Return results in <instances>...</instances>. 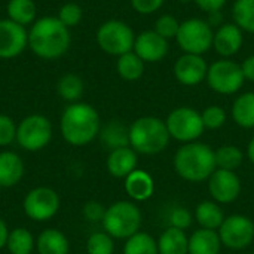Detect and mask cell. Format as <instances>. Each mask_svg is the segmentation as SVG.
<instances>
[{
  "label": "cell",
  "instance_id": "obj_1",
  "mask_svg": "<svg viewBox=\"0 0 254 254\" xmlns=\"http://www.w3.org/2000/svg\"><path fill=\"white\" fill-rule=\"evenodd\" d=\"M68 28L57 16L37 19L28 31V45L31 51L45 60H55L64 55L70 46Z\"/></svg>",
  "mask_w": 254,
  "mask_h": 254
},
{
  "label": "cell",
  "instance_id": "obj_2",
  "mask_svg": "<svg viewBox=\"0 0 254 254\" xmlns=\"http://www.w3.org/2000/svg\"><path fill=\"white\" fill-rule=\"evenodd\" d=\"M174 170L186 182H205L217 170L216 153L208 144L186 143L174 155Z\"/></svg>",
  "mask_w": 254,
  "mask_h": 254
},
{
  "label": "cell",
  "instance_id": "obj_3",
  "mask_svg": "<svg viewBox=\"0 0 254 254\" xmlns=\"http://www.w3.org/2000/svg\"><path fill=\"white\" fill-rule=\"evenodd\" d=\"M98 112L86 103L70 104L61 116V134L73 146H85L100 134Z\"/></svg>",
  "mask_w": 254,
  "mask_h": 254
},
{
  "label": "cell",
  "instance_id": "obj_4",
  "mask_svg": "<svg viewBox=\"0 0 254 254\" xmlns=\"http://www.w3.org/2000/svg\"><path fill=\"white\" fill-rule=\"evenodd\" d=\"M171 135L165 121L155 116L138 118L129 127V147L137 153L156 155L164 152L170 144Z\"/></svg>",
  "mask_w": 254,
  "mask_h": 254
},
{
  "label": "cell",
  "instance_id": "obj_5",
  "mask_svg": "<svg viewBox=\"0 0 254 254\" xmlns=\"http://www.w3.org/2000/svg\"><path fill=\"white\" fill-rule=\"evenodd\" d=\"M103 228L112 238L128 240L135 235L141 226V211L129 201H118L106 208Z\"/></svg>",
  "mask_w": 254,
  "mask_h": 254
},
{
  "label": "cell",
  "instance_id": "obj_6",
  "mask_svg": "<svg viewBox=\"0 0 254 254\" xmlns=\"http://www.w3.org/2000/svg\"><path fill=\"white\" fill-rule=\"evenodd\" d=\"M97 42L104 52L121 57L134 49L135 36L132 28L124 21L110 19L98 28Z\"/></svg>",
  "mask_w": 254,
  "mask_h": 254
},
{
  "label": "cell",
  "instance_id": "obj_7",
  "mask_svg": "<svg viewBox=\"0 0 254 254\" xmlns=\"http://www.w3.org/2000/svg\"><path fill=\"white\" fill-rule=\"evenodd\" d=\"M214 33L211 25L201 18H190L180 24L177 43L186 54L202 55L213 46Z\"/></svg>",
  "mask_w": 254,
  "mask_h": 254
},
{
  "label": "cell",
  "instance_id": "obj_8",
  "mask_svg": "<svg viewBox=\"0 0 254 254\" xmlns=\"http://www.w3.org/2000/svg\"><path fill=\"white\" fill-rule=\"evenodd\" d=\"M165 124H167L171 138L182 141L185 144L196 141L205 129V127L202 124L201 113L192 107L174 109L168 115Z\"/></svg>",
  "mask_w": 254,
  "mask_h": 254
},
{
  "label": "cell",
  "instance_id": "obj_9",
  "mask_svg": "<svg viewBox=\"0 0 254 254\" xmlns=\"http://www.w3.org/2000/svg\"><path fill=\"white\" fill-rule=\"evenodd\" d=\"M52 138V125L42 115H30L16 127V141L28 152H37L48 146Z\"/></svg>",
  "mask_w": 254,
  "mask_h": 254
},
{
  "label": "cell",
  "instance_id": "obj_10",
  "mask_svg": "<svg viewBox=\"0 0 254 254\" xmlns=\"http://www.w3.org/2000/svg\"><path fill=\"white\" fill-rule=\"evenodd\" d=\"M244 74L240 64L231 60H219L208 67L207 83L208 86L223 95L235 94L244 85Z\"/></svg>",
  "mask_w": 254,
  "mask_h": 254
},
{
  "label": "cell",
  "instance_id": "obj_11",
  "mask_svg": "<svg viewBox=\"0 0 254 254\" xmlns=\"http://www.w3.org/2000/svg\"><path fill=\"white\" fill-rule=\"evenodd\" d=\"M222 246L231 250H244L254 241V222L243 214H232L225 217L219 228Z\"/></svg>",
  "mask_w": 254,
  "mask_h": 254
},
{
  "label": "cell",
  "instance_id": "obj_12",
  "mask_svg": "<svg viewBox=\"0 0 254 254\" xmlns=\"http://www.w3.org/2000/svg\"><path fill=\"white\" fill-rule=\"evenodd\" d=\"M60 210V196L51 188H36L24 199V211L34 222H46Z\"/></svg>",
  "mask_w": 254,
  "mask_h": 254
},
{
  "label": "cell",
  "instance_id": "obj_13",
  "mask_svg": "<svg viewBox=\"0 0 254 254\" xmlns=\"http://www.w3.org/2000/svg\"><path fill=\"white\" fill-rule=\"evenodd\" d=\"M208 190L217 204H231L241 193V180L235 171L217 168L208 179Z\"/></svg>",
  "mask_w": 254,
  "mask_h": 254
},
{
  "label": "cell",
  "instance_id": "obj_14",
  "mask_svg": "<svg viewBox=\"0 0 254 254\" xmlns=\"http://www.w3.org/2000/svg\"><path fill=\"white\" fill-rule=\"evenodd\" d=\"M28 45V33L12 19H0V58L18 57Z\"/></svg>",
  "mask_w": 254,
  "mask_h": 254
},
{
  "label": "cell",
  "instance_id": "obj_15",
  "mask_svg": "<svg viewBox=\"0 0 254 254\" xmlns=\"http://www.w3.org/2000/svg\"><path fill=\"white\" fill-rule=\"evenodd\" d=\"M208 65L202 55L185 54L174 64V76L185 86L199 85L207 79Z\"/></svg>",
  "mask_w": 254,
  "mask_h": 254
},
{
  "label": "cell",
  "instance_id": "obj_16",
  "mask_svg": "<svg viewBox=\"0 0 254 254\" xmlns=\"http://www.w3.org/2000/svg\"><path fill=\"white\" fill-rule=\"evenodd\" d=\"M168 40L159 36L155 30L141 31L134 42V52L144 63H158L168 54Z\"/></svg>",
  "mask_w": 254,
  "mask_h": 254
},
{
  "label": "cell",
  "instance_id": "obj_17",
  "mask_svg": "<svg viewBox=\"0 0 254 254\" xmlns=\"http://www.w3.org/2000/svg\"><path fill=\"white\" fill-rule=\"evenodd\" d=\"M243 42H244L243 30L237 24H223L214 33L213 46L219 55L232 57L241 49Z\"/></svg>",
  "mask_w": 254,
  "mask_h": 254
},
{
  "label": "cell",
  "instance_id": "obj_18",
  "mask_svg": "<svg viewBox=\"0 0 254 254\" xmlns=\"http://www.w3.org/2000/svg\"><path fill=\"white\" fill-rule=\"evenodd\" d=\"M107 170L116 179L128 177L134 170H137V152L129 146L110 150L107 158Z\"/></svg>",
  "mask_w": 254,
  "mask_h": 254
},
{
  "label": "cell",
  "instance_id": "obj_19",
  "mask_svg": "<svg viewBox=\"0 0 254 254\" xmlns=\"http://www.w3.org/2000/svg\"><path fill=\"white\" fill-rule=\"evenodd\" d=\"M24 176L22 159L13 152L0 153V188L16 186Z\"/></svg>",
  "mask_w": 254,
  "mask_h": 254
},
{
  "label": "cell",
  "instance_id": "obj_20",
  "mask_svg": "<svg viewBox=\"0 0 254 254\" xmlns=\"http://www.w3.org/2000/svg\"><path fill=\"white\" fill-rule=\"evenodd\" d=\"M125 192L135 201H146L155 192L153 179L143 170H134L128 177H125Z\"/></svg>",
  "mask_w": 254,
  "mask_h": 254
},
{
  "label": "cell",
  "instance_id": "obj_21",
  "mask_svg": "<svg viewBox=\"0 0 254 254\" xmlns=\"http://www.w3.org/2000/svg\"><path fill=\"white\" fill-rule=\"evenodd\" d=\"M222 241L217 231L198 229L189 237V254H219Z\"/></svg>",
  "mask_w": 254,
  "mask_h": 254
},
{
  "label": "cell",
  "instance_id": "obj_22",
  "mask_svg": "<svg viewBox=\"0 0 254 254\" xmlns=\"http://www.w3.org/2000/svg\"><path fill=\"white\" fill-rule=\"evenodd\" d=\"M159 254H189V238L185 231L167 228L158 240Z\"/></svg>",
  "mask_w": 254,
  "mask_h": 254
},
{
  "label": "cell",
  "instance_id": "obj_23",
  "mask_svg": "<svg viewBox=\"0 0 254 254\" xmlns=\"http://www.w3.org/2000/svg\"><path fill=\"white\" fill-rule=\"evenodd\" d=\"M39 254H68L70 244L65 235L57 229H46L37 238Z\"/></svg>",
  "mask_w": 254,
  "mask_h": 254
},
{
  "label": "cell",
  "instance_id": "obj_24",
  "mask_svg": "<svg viewBox=\"0 0 254 254\" xmlns=\"http://www.w3.org/2000/svg\"><path fill=\"white\" fill-rule=\"evenodd\" d=\"M195 219L201 228L217 231L225 220V213L216 201H202L195 210Z\"/></svg>",
  "mask_w": 254,
  "mask_h": 254
},
{
  "label": "cell",
  "instance_id": "obj_25",
  "mask_svg": "<svg viewBox=\"0 0 254 254\" xmlns=\"http://www.w3.org/2000/svg\"><path fill=\"white\" fill-rule=\"evenodd\" d=\"M100 137L103 144L110 150L129 146V128L119 121H112L100 129Z\"/></svg>",
  "mask_w": 254,
  "mask_h": 254
},
{
  "label": "cell",
  "instance_id": "obj_26",
  "mask_svg": "<svg viewBox=\"0 0 254 254\" xmlns=\"http://www.w3.org/2000/svg\"><path fill=\"white\" fill-rule=\"evenodd\" d=\"M232 118L241 128H254V92L240 95L232 106Z\"/></svg>",
  "mask_w": 254,
  "mask_h": 254
},
{
  "label": "cell",
  "instance_id": "obj_27",
  "mask_svg": "<svg viewBox=\"0 0 254 254\" xmlns=\"http://www.w3.org/2000/svg\"><path fill=\"white\" fill-rule=\"evenodd\" d=\"M116 70L119 76L125 80H137L144 73V61L135 54V52H127L121 57H118Z\"/></svg>",
  "mask_w": 254,
  "mask_h": 254
},
{
  "label": "cell",
  "instance_id": "obj_28",
  "mask_svg": "<svg viewBox=\"0 0 254 254\" xmlns=\"http://www.w3.org/2000/svg\"><path fill=\"white\" fill-rule=\"evenodd\" d=\"M6 10L9 19L22 27L31 24L36 18V4L33 0H9Z\"/></svg>",
  "mask_w": 254,
  "mask_h": 254
},
{
  "label": "cell",
  "instance_id": "obj_29",
  "mask_svg": "<svg viewBox=\"0 0 254 254\" xmlns=\"http://www.w3.org/2000/svg\"><path fill=\"white\" fill-rule=\"evenodd\" d=\"M124 254H159L158 241L146 232H137L127 240Z\"/></svg>",
  "mask_w": 254,
  "mask_h": 254
},
{
  "label": "cell",
  "instance_id": "obj_30",
  "mask_svg": "<svg viewBox=\"0 0 254 254\" xmlns=\"http://www.w3.org/2000/svg\"><path fill=\"white\" fill-rule=\"evenodd\" d=\"M6 247L10 254H31L34 249V238L30 231L24 228H16L9 232Z\"/></svg>",
  "mask_w": 254,
  "mask_h": 254
},
{
  "label": "cell",
  "instance_id": "obj_31",
  "mask_svg": "<svg viewBox=\"0 0 254 254\" xmlns=\"http://www.w3.org/2000/svg\"><path fill=\"white\" fill-rule=\"evenodd\" d=\"M216 164L217 168L220 170H228V171H235L244 159V153L240 147L226 144L219 147L216 152Z\"/></svg>",
  "mask_w": 254,
  "mask_h": 254
},
{
  "label": "cell",
  "instance_id": "obj_32",
  "mask_svg": "<svg viewBox=\"0 0 254 254\" xmlns=\"http://www.w3.org/2000/svg\"><path fill=\"white\" fill-rule=\"evenodd\" d=\"M232 16L241 30L254 33V0H237L232 7Z\"/></svg>",
  "mask_w": 254,
  "mask_h": 254
},
{
  "label": "cell",
  "instance_id": "obj_33",
  "mask_svg": "<svg viewBox=\"0 0 254 254\" xmlns=\"http://www.w3.org/2000/svg\"><path fill=\"white\" fill-rule=\"evenodd\" d=\"M57 91H58L60 97L64 98L65 101L76 103L83 94V82L79 76L68 73V74H64L58 80Z\"/></svg>",
  "mask_w": 254,
  "mask_h": 254
},
{
  "label": "cell",
  "instance_id": "obj_34",
  "mask_svg": "<svg viewBox=\"0 0 254 254\" xmlns=\"http://www.w3.org/2000/svg\"><path fill=\"white\" fill-rule=\"evenodd\" d=\"M88 254H113L115 243L107 232H95L88 238L86 243Z\"/></svg>",
  "mask_w": 254,
  "mask_h": 254
},
{
  "label": "cell",
  "instance_id": "obj_35",
  "mask_svg": "<svg viewBox=\"0 0 254 254\" xmlns=\"http://www.w3.org/2000/svg\"><path fill=\"white\" fill-rule=\"evenodd\" d=\"M180 24L182 22H179L176 16H173V15H162L155 22V31L159 36H162L164 39L168 40V39L177 37Z\"/></svg>",
  "mask_w": 254,
  "mask_h": 254
},
{
  "label": "cell",
  "instance_id": "obj_36",
  "mask_svg": "<svg viewBox=\"0 0 254 254\" xmlns=\"http://www.w3.org/2000/svg\"><path fill=\"white\" fill-rule=\"evenodd\" d=\"M201 118L207 129H219L226 122V112L219 106H210L201 113Z\"/></svg>",
  "mask_w": 254,
  "mask_h": 254
},
{
  "label": "cell",
  "instance_id": "obj_37",
  "mask_svg": "<svg viewBox=\"0 0 254 254\" xmlns=\"http://www.w3.org/2000/svg\"><path fill=\"white\" fill-rule=\"evenodd\" d=\"M67 28L70 27H74L80 22L82 19V7L76 3H65L60 12H58V16H57Z\"/></svg>",
  "mask_w": 254,
  "mask_h": 254
},
{
  "label": "cell",
  "instance_id": "obj_38",
  "mask_svg": "<svg viewBox=\"0 0 254 254\" xmlns=\"http://www.w3.org/2000/svg\"><path fill=\"white\" fill-rule=\"evenodd\" d=\"M168 222L171 228L185 231L188 228H190L192 222H193V216L190 214V211L185 207H176L171 210L170 216H168Z\"/></svg>",
  "mask_w": 254,
  "mask_h": 254
},
{
  "label": "cell",
  "instance_id": "obj_39",
  "mask_svg": "<svg viewBox=\"0 0 254 254\" xmlns=\"http://www.w3.org/2000/svg\"><path fill=\"white\" fill-rule=\"evenodd\" d=\"M13 140H16L15 122L6 115H0V146H7Z\"/></svg>",
  "mask_w": 254,
  "mask_h": 254
},
{
  "label": "cell",
  "instance_id": "obj_40",
  "mask_svg": "<svg viewBox=\"0 0 254 254\" xmlns=\"http://www.w3.org/2000/svg\"><path fill=\"white\" fill-rule=\"evenodd\" d=\"M106 214V208L95 201H89L83 207V216L89 222H103V217Z\"/></svg>",
  "mask_w": 254,
  "mask_h": 254
},
{
  "label": "cell",
  "instance_id": "obj_41",
  "mask_svg": "<svg viewBox=\"0 0 254 254\" xmlns=\"http://www.w3.org/2000/svg\"><path fill=\"white\" fill-rule=\"evenodd\" d=\"M131 4L138 13L149 15L156 12L164 4V0H131Z\"/></svg>",
  "mask_w": 254,
  "mask_h": 254
},
{
  "label": "cell",
  "instance_id": "obj_42",
  "mask_svg": "<svg viewBox=\"0 0 254 254\" xmlns=\"http://www.w3.org/2000/svg\"><path fill=\"white\" fill-rule=\"evenodd\" d=\"M195 1L202 10L211 13V12H219L228 0H195Z\"/></svg>",
  "mask_w": 254,
  "mask_h": 254
},
{
  "label": "cell",
  "instance_id": "obj_43",
  "mask_svg": "<svg viewBox=\"0 0 254 254\" xmlns=\"http://www.w3.org/2000/svg\"><path fill=\"white\" fill-rule=\"evenodd\" d=\"M243 68V74L247 80L254 82V55H250L249 58L244 60V63L241 64Z\"/></svg>",
  "mask_w": 254,
  "mask_h": 254
},
{
  "label": "cell",
  "instance_id": "obj_44",
  "mask_svg": "<svg viewBox=\"0 0 254 254\" xmlns=\"http://www.w3.org/2000/svg\"><path fill=\"white\" fill-rule=\"evenodd\" d=\"M7 237H9V229L6 226V223L0 219V249H3L6 246Z\"/></svg>",
  "mask_w": 254,
  "mask_h": 254
},
{
  "label": "cell",
  "instance_id": "obj_45",
  "mask_svg": "<svg viewBox=\"0 0 254 254\" xmlns=\"http://www.w3.org/2000/svg\"><path fill=\"white\" fill-rule=\"evenodd\" d=\"M247 156H249L250 162L254 164V137L250 140V143H249V146H247Z\"/></svg>",
  "mask_w": 254,
  "mask_h": 254
}]
</instances>
